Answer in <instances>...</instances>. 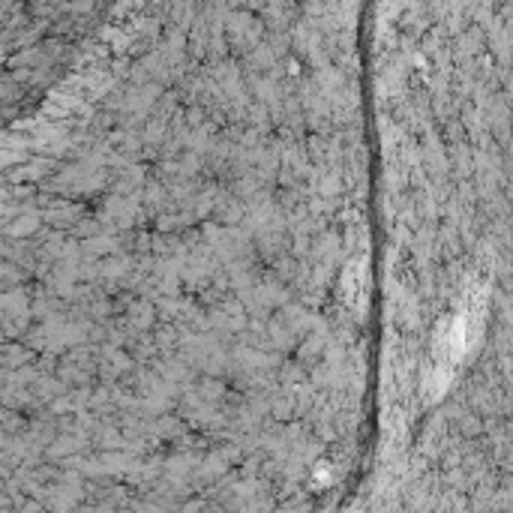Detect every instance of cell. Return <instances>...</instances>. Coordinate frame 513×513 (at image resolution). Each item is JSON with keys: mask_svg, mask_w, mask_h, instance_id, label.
Segmentation results:
<instances>
[{"mask_svg": "<svg viewBox=\"0 0 513 513\" xmlns=\"http://www.w3.org/2000/svg\"><path fill=\"white\" fill-rule=\"evenodd\" d=\"M480 324H483V291L474 288V291L465 297L462 309L450 321L447 333L438 342V351H435V357H432V366H435L432 384H444L447 378L453 375L456 363L462 360V354L471 348V342L477 339V333H480Z\"/></svg>", "mask_w": 513, "mask_h": 513, "instance_id": "1", "label": "cell"}]
</instances>
